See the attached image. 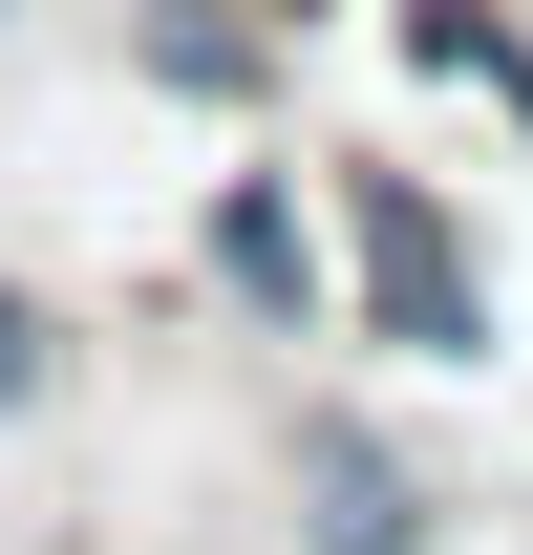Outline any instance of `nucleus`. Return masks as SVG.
I'll use <instances>...</instances> for the list:
<instances>
[{
	"instance_id": "nucleus-2",
	"label": "nucleus",
	"mask_w": 533,
	"mask_h": 555,
	"mask_svg": "<svg viewBox=\"0 0 533 555\" xmlns=\"http://www.w3.org/2000/svg\"><path fill=\"white\" fill-rule=\"evenodd\" d=\"M213 278L257 321H321V257H299V193H213Z\"/></svg>"
},
{
	"instance_id": "nucleus-4",
	"label": "nucleus",
	"mask_w": 533,
	"mask_h": 555,
	"mask_svg": "<svg viewBox=\"0 0 533 555\" xmlns=\"http://www.w3.org/2000/svg\"><path fill=\"white\" fill-rule=\"evenodd\" d=\"M321 555H405V470L363 427H321Z\"/></svg>"
},
{
	"instance_id": "nucleus-3",
	"label": "nucleus",
	"mask_w": 533,
	"mask_h": 555,
	"mask_svg": "<svg viewBox=\"0 0 533 555\" xmlns=\"http://www.w3.org/2000/svg\"><path fill=\"white\" fill-rule=\"evenodd\" d=\"M405 65H448V86H491V107H533V43L491 22V0H405Z\"/></svg>"
},
{
	"instance_id": "nucleus-1",
	"label": "nucleus",
	"mask_w": 533,
	"mask_h": 555,
	"mask_svg": "<svg viewBox=\"0 0 533 555\" xmlns=\"http://www.w3.org/2000/svg\"><path fill=\"white\" fill-rule=\"evenodd\" d=\"M341 235H363V321H385V343H427V363L491 343V278H469V235L427 214V171H341Z\"/></svg>"
},
{
	"instance_id": "nucleus-5",
	"label": "nucleus",
	"mask_w": 533,
	"mask_h": 555,
	"mask_svg": "<svg viewBox=\"0 0 533 555\" xmlns=\"http://www.w3.org/2000/svg\"><path fill=\"white\" fill-rule=\"evenodd\" d=\"M43 406V321H22V299H0V427Z\"/></svg>"
}]
</instances>
